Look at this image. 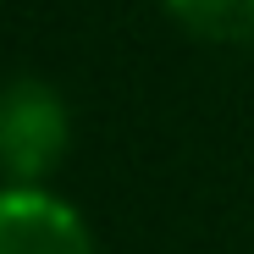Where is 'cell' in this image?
Masks as SVG:
<instances>
[{
  "label": "cell",
  "instance_id": "6da1fadb",
  "mask_svg": "<svg viewBox=\"0 0 254 254\" xmlns=\"http://www.w3.org/2000/svg\"><path fill=\"white\" fill-rule=\"evenodd\" d=\"M66 138V105L50 83L17 77L0 89V172L11 188H39V177H50V166L61 160Z\"/></svg>",
  "mask_w": 254,
  "mask_h": 254
},
{
  "label": "cell",
  "instance_id": "3957f363",
  "mask_svg": "<svg viewBox=\"0 0 254 254\" xmlns=\"http://www.w3.org/2000/svg\"><path fill=\"white\" fill-rule=\"evenodd\" d=\"M183 28L216 45H254V0H166Z\"/></svg>",
  "mask_w": 254,
  "mask_h": 254
},
{
  "label": "cell",
  "instance_id": "7a4b0ae2",
  "mask_svg": "<svg viewBox=\"0 0 254 254\" xmlns=\"http://www.w3.org/2000/svg\"><path fill=\"white\" fill-rule=\"evenodd\" d=\"M0 254H94L83 216L45 188L0 193Z\"/></svg>",
  "mask_w": 254,
  "mask_h": 254
}]
</instances>
